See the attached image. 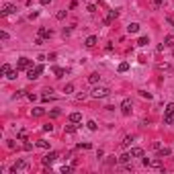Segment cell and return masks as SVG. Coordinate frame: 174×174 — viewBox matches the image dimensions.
<instances>
[{"instance_id":"1","label":"cell","mask_w":174,"mask_h":174,"mask_svg":"<svg viewBox=\"0 0 174 174\" xmlns=\"http://www.w3.org/2000/svg\"><path fill=\"white\" fill-rule=\"evenodd\" d=\"M43 70H45L43 66H35V68L31 66V68L27 70V78H29V80H37V78H39V76L43 74Z\"/></svg>"},{"instance_id":"2","label":"cell","mask_w":174,"mask_h":174,"mask_svg":"<svg viewBox=\"0 0 174 174\" xmlns=\"http://www.w3.org/2000/svg\"><path fill=\"white\" fill-rule=\"evenodd\" d=\"M111 94V90L106 88V86H96V88L92 90V96L94 98H104V96H108Z\"/></svg>"},{"instance_id":"3","label":"cell","mask_w":174,"mask_h":174,"mask_svg":"<svg viewBox=\"0 0 174 174\" xmlns=\"http://www.w3.org/2000/svg\"><path fill=\"white\" fill-rule=\"evenodd\" d=\"M29 68H31V59H29V57H18L16 70H29Z\"/></svg>"},{"instance_id":"4","label":"cell","mask_w":174,"mask_h":174,"mask_svg":"<svg viewBox=\"0 0 174 174\" xmlns=\"http://www.w3.org/2000/svg\"><path fill=\"white\" fill-rule=\"evenodd\" d=\"M51 35H53V31L45 29V27H39V31H37V37H41V39H51Z\"/></svg>"},{"instance_id":"5","label":"cell","mask_w":174,"mask_h":174,"mask_svg":"<svg viewBox=\"0 0 174 174\" xmlns=\"http://www.w3.org/2000/svg\"><path fill=\"white\" fill-rule=\"evenodd\" d=\"M57 158H59V156L55 154V151H49V154H47L45 158H43V164H45V166H51V164H53Z\"/></svg>"},{"instance_id":"6","label":"cell","mask_w":174,"mask_h":174,"mask_svg":"<svg viewBox=\"0 0 174 174\" xmlns=\"http://www.w3.org/2000/svg\"><path fill=\"white\" fill-rule=\"evenodd\" d=\"M25 168H27V162L25 160H16L14 166L10 168V174H16V170H25Z\"/></svg>"},{"instance_id":"7","label":"cell","mask_w":174,"mask_h":174,"mask_svg":"<svg viewBox=\"0 0 174 174\" xmlns=\"http://www.w3.org/2000/svg\"><path fill=\"white\" fill-rule=\"evenodd\" d=\"M16 10V6L14 4H4L2 6V10H0V16H8V14H12Z\"/></svg>"},{"instance_id":"8","label":"cell","mask_w":174,"mask_h":174,"mask_svg":"<svg viewBox=\"0 0 174 174\" xmlns=\"http://www.w3.org/2000/svg\"><path fill=\"white\" fill-rule=\"evenodd\" d=\"M131 100H129V98H125L123 102H121V111H123V115H129V113H131Z\"/></svg>"},{"instance_id":"9","label":"cell","mask_w":174,"mask_h":174,"mask_svg":"<svg viewBox=\"0 0 174 174\" xmlns=\"http://www.w3.org/2000/svg\"><path fill=\"white\" fill-rule=\"evenodd\" d=\"M119 16V10H111V12H108V16L104 18V25H111V20H115Z\"/></svg>"},{"instance_id":"10","label":"cell","mask_w":174,"mask_h":174,"mask_svg":"<svg viewBox=\"0 0 174 174\" xmlns=\"http://www.w3.org/2000/svg\"><path fill=\"white\" fill-rule=\"evenodd\" d=\"M129 154H131V158H143V149L141 147H131Z\"/></svg>"},{"instance_id":"11","label":"cell","mask_w":174,"mask_h":174,"mask_svg":"<svg viewBox=\"0 0 174 174\" xmlns=\"http://www.w3.org/2000/svg\"><path fill=\"white\" fill-rule=\"evenodd\" d=\"M96 41H98V39H96L94 35H90V37H86L84 45H86V47H94V45H96Z\"/></svg>"},{"instance_id":"12","label":"cell","mask_w":174,"mask_h":174,"mask_svg":"<svg viewBox=\"0 0 174 174\" xmlns=\"http://www.w3.org/2000/svg\"><path fill=\"white\" fill-rule=\"evenodd\" d=\"M127 31L131 33V35H135V33H139V25H137V23H129V25H127Z\"/></svg>"},{"instance_id":"13","label":"cell","mask_w":174,"mask_h":174,"mask_svg":"<svg viewBox=\"0 0 174 174\" xmlns=\"http://www.w3.org/2000/svg\"><path fill=\"white\" fill-rule=\"evenodd\" d=\"M170 154H172L170 147H160V149H158V156H160V158H166V156H170Z\"/></svg>"},{"instance_id":"14","label":"cell","mask_w":174,"mask_h":174,"mask_svg":"<svg viewBox=\"0 0 174 174\" xmlns=\"http://www.w3.org/2000/svg\"><path fill=\"white\" fill-rule=\"evenodd\" d=\"M70 123H82V113H72L70 115Z\"/></svg>"},{"instance_id":"15","label":"cell","mask_w":174,"mask_h":174,"mask_svg":"<svg viewBox=\"0 0 174 174\" xmlns=\"http://www.w3.org/2000/svg\"><path fill=\"white\" fill-rule=\"evenodd\" d=\"M31 115H33V117H43V115H45V108L37 106V108H33V111H31Z\"/></svg>"},{"instance_id":"16","label":"cell","mask_w":174,"mask_h":174,"mask_svg":"<svg viewBox=\"0 0 174 174\" xmlns=\"http://www.w3.org/2000/svg\"><path fill=\"white\" fill-rule=\"evenodd\" d=\"M88 82H90V84H98V82H100V76H98L96 72H92V74L88 76Z\"/></svg>"},{"instance_id":"17","label":"cell","mask_w":174,"mask_h":174,"mask_svg":"<svg viewBox=\"0 0 174 174\" xmlns=\"http://www.w3.org/2000/svg\"><path fill=\"white\" fill-rule=\"evenodd\" d=\"M149 166H151V168H162V158L158 156L156 160H149Z\"/></svg>"},{"instance_id":"18","label":"cell","mask_w":174,"mask_h":174,"mask_svg":"<svg viewBox=\"0 0 174 174\" xmlns=\"http://www.w3.org/2000/svg\"><path fill=\"white\" fill-rule=\"evenodd\" d=\"M164 45H166V47H172V45H174V35H166Z\"/></svg>"},{"instance_id":"19","label":"cell","mask_w":174,"mask_h":174,"mask_svg":"<svg viewBox=\"0 0 174 174\" xmlns=\"http://www.w3.org/2000/svg\"><path fill=\"white\" fill-rule=\"evenodd\" d=\"M164 123H166V125H172V123H174V115L164 113Z\"/></svg>"},{"instance_id":"20","label":"cell","mask_w":174,"mask_h":174,"mask_svg":"<svg viewBox=\"0 0 174 174\" xmlns=\"http://www.w3.org/2000/svg\"><path fill=\"white\" fill-rule=\"evenodd\" d=\"M37 147H41V149H49V141H45V139H39V141H37Z\"/></svg>"},{"instance_id":"21","label":"cell","mask_w":174,"mask_h":174,"mask_svg":"<svg viewBox=\"0 0 174 174\" xmlns=\"http://www.w3.org/2000/svg\"><path fill=\"white\" fill-rule=\"evenodd\" d=\"M129 160H131V154H123V156H119V162H121V164H129Z\"/></svg>"},{"instance_id":"22","label":"cell","mask_w":174,"mask_h":174,"mask_svg":"<svg viewBox=\"0 0 174 174\" xmlns=\"http://www.w3.org/2000/svg\"><path fill=\"white\" fill-rule=\"evenodd\" d=\"M53 74H55V78H61L63 74H66V70L63 68H53Z\"/></svg>"},{"instance_id":"23","label":"cell","mask_w":174,"mask_h":174,"mask_svg":"<svg viewBox=\"0 0 174 174\" xmlns=\"http://www.w3.org/2000/svg\"><path fill=\"white\" fill-rule=\"evenodd\" d=\"M131 141H133V137H129V135H127V137L121 141V145H123V147H129V145H131Z\"/></svg>"},{"instance_id":"24","label":"cell","mask_w":174,"mask_h":174,"mask_svg":"<svg viewBox=\"0 0 174 174\" xmlns=\"http://www.w3.org/2000/svg\"><path fill=\"white\" fill-rule=\"evenodd\" d=\"M151 6H154V8H162L164 6V0H151Z\"/></svg>"},{"instance_id":"25","label":"cell","mask_w":174,"mask_h":174,"mask_svg":"<svg viewBox=\"0 0 174 174\" xmlns=\"http://www.w3.org/2000/svg\"><path fill=\"white\" fill-rule=\"evenodd\" d=\"M147 43H149V39H147V37H139L137 45H139V47H143V45H147Z\"/></svg>"},{"instance_id":"26","label":"cell","mask_w":174,"mask_h":174,"mask_svg":"<svg viewBox=\"0 0 174 174\" xmlns=\"http://www.w3.org/2000/svg\"><path fill=\"white\" fill-rule=\"evenodd\" d=\"M127 70H129V63L127 61H121L119 63V72H127Z\"/></svg>"},{"instance_id":"27","label":"cell","mask_w":174,"mask_h":174,"mask_svg":"<svg viewBox=\"0 0 174 174\" xmlns=\"http://www.w3.org/2000/svg\"><path fill=\"white\" fill-rule=\"evenodd\" d=\"M86 127H88L90 131H96V127H98V125H96V121H88V123H86Z\"/></svg>"},{"instance_id":"28","label":"cell","mask_w":174,"mask_h":174,"mask_svg":"<svg viewBox=\"0 0 174 174\" xmlns=\"http://www.w3.org/2000/svg\"><path fill=\"white\" fill-rule=\"evenodd\" d=\"M63 92H66V94L74 92V84H66V86H63Z\"/></svg>"},{"instance_id":"29","label":"cell","mask_w":174,"mask_h":174,"mask_svg":"<svg viewBox=\"0 0 174 174\" xmlns=\"http://www.w3.org/2000/svg\"><path fill=\"white\" fill-rule=\"evenodd\" d=\"M16 74H18V70H10V72L6 74V78H8V80H14V78H16Z\"/></svg>"},{"instance_id":"30","label":"cell","mask_w":174,"mask_h":174,"mask_svg":"<svg viewBox=\"0 0 174 174\" xmlns=\"http://www.w3.org/2000/svg\"><path fill=\"white\" fill-rule=\"evenodd\" d=\"M76 131V123H72V125H66V133H74Z\"/></svg>"},{"instance_id":"31","label":"cell","mask_w":174,"mask_h":174,"mask_svg":"<svg viewBox=\"0 0 174 174\" xmlns=\"http://www.w3.org/2000/svg\"><path fill=\"white\" fill-rule=\"evenodd\" d=\"M166 113H170V115H174V102H170V104L166 106Z\"/></svg>"},{"instance_id":"32","label":"cell","mask_w":174,"mask_h":174,"mask_svg":"<svg viewBox=\"0 0 174 174\" xmlns=\"http://www.w3.org/2000/svg\"><path fill=\"white\" fill-rule=\"evenodd\" d=\"M10 70H12V68L8 66V63H4V66H2V74H4V76H6V74L10 72Z\"/></svg>"},{"instance_id":"33","label":"cell","mask_w":174,"mask_h":174,"mask_svg":"<svg viewBox=\"0 0 174 174\" xmlns=\"http://www.w3.org/2000/svg\"><path fill=\"white\" fill-rule=\"evenodd\" d=\"M72 168H74V166H63V168H61V172H63V174H70V172H72Z\"/></svg>"},{"instance_id":"34","label":"cell","mask_w":174,"mask_h":174,"mask_svg":"<svg viewBox=\"0 0 174 174\" xmlns=\"http://www.w3.org/2000/svg\"><path fill=\"white\" fill-rule=\"evenodd\" d=\"M57 18H59V20L66 18V10H59V12H57Z\"/></svg>"},{"instance_id":"35","label":"cell","mask_w":174,"mask_h":174,"mask_svg":"<svg viewBox=\"0 0 174 174\" xmlns=\"http://www.w3.org/2000/svg\"><path fill=\"white\" fill-rule=\"evenodd\" d=\"M70 33H72V29H63V31H61L63 37H70Z\"/></svg>"},{"instance_id":"36","label":"cell","mask_w":174,"mask_h":174,"mask_svg":"<svg viewBox=\"0 0 174 174\" xmlns=\"http://www.w3.org/2000/svg\"><path fill=\"white\" fill-rule=\"evenodd\" d=\"M0 39L6 41V39H8V33H6V31H2V33H0Z\"/></svg>"},{"instance_id":"37","label":"cell","mask_w":174,"mask_h":174,"mask_svg":"<svg viewBox=\"0 0 174 174\" xmlns=\"http://www.w3.org/2000/svg\"><path fill=\"white\" fill-rule=\"evenodd\" d=\"M43 131H53V125H43Z\"/></svg>"},{"instance_id":"38","label":"cell","mask_w":174,"mask_h":174,"mask_svg":"<svg viewBox=\"0 0 174 174\" xmlns=\"http://www.w3.org/2000/svg\"><path fill=\"white\" fill-rule=\"evenodd\" d=\"M23 147H25V149H27V151H31V149H33V143H29V141H27V143H25V145H23Z\"/></svg>"},{"instance_id":"39","label":"cell","mask_w":174,"mask_h":174,"mask_svg":"<svg viewBox=\"0 0 174 174\" xmlns=\"http://www.w3.org/2000/svg\"><path fill=\"white\" fill-rule=\"evenodd\" d=\"M43 41H45V39H41V37H37V39H35V45H43Z\"/></svg>"},{"instance_id":"40","label":"cell","mask_w":174,"mask_h":174,"mask_svg":"<svg viewBox=\"0 0 174 174\" xmlns=\"http://www.w3.org/2000/svg\"><path fill=\"white\" fill-rule=\"evenodd\" d=\"M20 96H25V90H18V92L14 94V98H20Z\"/></svg>"},{"instance_id":"41","label":"cell","mask_w":174,"mask_h":174,"mask_svg":"<svg viewBox=\"0 0 174 174\" xmlns=\"http://www.w3.org/2000/svg\"><path fill=\"white\" fill-rule=\"evenodd\" d=\"M86 10H88V12H94V10H96V6H94V4H88V8H86Z\"/></svg>"},{"instance_id":"42","label":"cell","mask_w":174,"mask_h":174,"mask_svg":"<svg viewBox=\"0 0 174 174\" xmlns=\"http://www.w3.org/2000/svg\"><path fill=\"white\" fill-rule=\"evenodd\" d=\"M166 20H168V23H170L172 27H174V18H172V16H166Z\"/></svg>"},{"instance_id":"43","label":"cell","mask_w":174,"mask_h":174,"mask_svg":"<svg viewBox=\"0 0 174 174\" xmlns=\"http://www.w3.org/2000/svg\"><path fill=\"white\" fill-rule=\"evenodd\" d=\"M41 4H43V6H47V4H51V0H41Z\"/></svg>"}]
</instances>
